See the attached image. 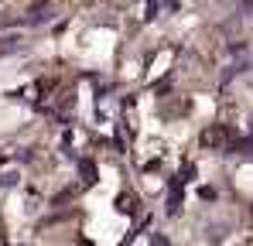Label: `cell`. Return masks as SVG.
<instances>
[{
  "instance_id": "cell-1",
  "label": "cell",
  "mask_w": 253,
  "mask_h": 246,
  "mask_svg": "<svg viewBox=\"0 0 253 246\" xmlns=\"http://www.w3.org/2000/svg\"><path fill=\"white\" fill-rule=\"evenodd\" d=\"M233 144H236V133L222 123H212L202 130V147H209V151H233Z\"/></svg>"
},
{
  "instance_id": "cell-5",
  "label": "cell",
  "mask_w": 253,
  "mask_h": 246,
  "mask_svg": "<svg viewBox=\"0 0 253 246\" xmlns=\"http://www.w3.org/2000/svg\"><path fill=\"white\" fill-rule=\"evenodd\" d=\"M250 246H253V240H250Z\"/></svg>"
},
{
  "instance_id": "cell-4",
  "label": "cell",
  "mask_w": 253,
  "mask_h": 246,
  "mask_svg": "<svg viewBox=\"0 0 253 246\" xmlns=\"http://www.w3.org/2000/svg\"><path fill=\"white\" fill-rule=\"evenodd\" d=\"M79 174H83V185H92V181H96V167H92V161L79 164Z\"/></svg>"
},
{
  "instance_id": "cell-2",
  "label": "cell",
  "mask_w": 253,
  "mask_h": 246,
  "mask_svg": "<svg viewBox=\"0 0 253 246\" xmlns=\"http://www.w3.org/2000/svg\"><path fill=\"white\" fill-rule=\"evenodd\" d=\"M117 208L126 212V215H137V195H133V192H120V195H117Z\"/></svg>"
},
{
  "instance_id": "cell-3",
  "label": "cell",
  "mask_w": 253,
  "mask_h": 246,
  "mask_svg": "<svg viewBox=\"0 0 253 246\" xmlns=\"http://www.w3.org/2000/svg\"><path fill=\"white\" fill-rule=\"evenodd\" d=\"M178 205H181V181L174 178V181H171V195H168V212L171 215L178 212Z\"/></svg>"
}]
</instances>
